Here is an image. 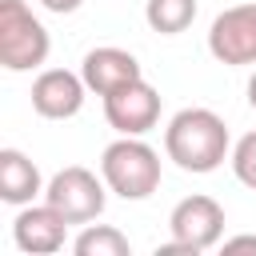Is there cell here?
Listing matches in <instances>:
<instances>
[{
	"instance_id": "6da1fadb",
	"label": "cell",
	"mask_w": 256,
	"mask_h": 256,
	"mask_svg": "<svg viewBox=\"0 0 256 256\" xmlns=\"http://www.w3.org/2000/svg\"><path fill=\"white\" fill-rule=\"evenodd\" d=\"M164 152L180 172L208 176L232 156V136L224 116L212 108H180L164 128Z\"/></svg>"
},
{
	"instance_id": "7a4b0ae2",
	"label": "cell",
	"mask_w": 256,
	"mask_h": 256,
	"mask_svg": "<svg viewBox=\"0 0 256 256\" xmlns=\"http://www.w3.org/2000/svg\"><path fill=\"white\" fill-rule=\"evenodd\" d=\"M100 176L120 200H148L160 188V152L140 136H120L100 152Z\"/></svg>"
},
{
	"instance_id": "3957f363",
	"label": "cell",
	"mask_w": 256,
	"mask_h": 256,
	"mask_svg": "<svg viewBox=\"0 0 256 256\" xmlns=\"http://www.w3.org/2000/svg\"><path fill=\"white\" fill-rule=\"evenodd\" d=\"M52 36L24 0L0 4V64L8 72H32L48 60Z\"/></svg>"
},
{
	"instance_id": "277c9868",
	"label": "cell",
	"mask_w": 256,
	"mask_h": 256,
	"mask_svg": "<svg viewBox=\"0 0 256 256\" xmlns=\"http://www.w3.org/2000/svg\"><path fill=\"white\" fill-rule=\"evenodd\" d=\"M44 200H48L68 224H88V220H96V216L104 212V204H108V184H104V176H96V172H88V168H80V164H68V168H60V172L44 184Z\"/></svg>"
},
{
	"instance_id": "5b68a950",
	"label": "cell",
	"mask_w": 256,
	"mask_h": 256,
	"mask_svg": "<svg viewBox=\"0 0 256 256\" xmlns=\"http://www.w3.org/2000/svg\"><path fill=\"white\" fill-rule=\"evenodd\" d=\"M208 52L228 68L256 64V0L224 8L208 28Z\"/></svg>"
},
{
	"instance_id": "8992f818",
	"label": "cell",
	"mask_w": 256,
	"mask_h": 256,
	"mask_svg": "<svg viewBox=\"0 0 256 256\" xmlns=\"http://www.w3.org/2000/svg\"><path fill=\"white\" fill-rule=\"evenodd\" d=\"M168 232H172V240H180L192 256H196V252H208V248H216V244L224 240V208H220L212 196H204V192L184 196V200L168 212Z\"/></svg>"
},
{
	"instance_id": "52a82bcc",
	"label": "cell",
	"mask_w": 256,
	"mask_h": 256,
	"mask_svg": "<svg viewBox=\"0 0 256 256\" xmlns=\"http://www.w3.org/2000/svg\"><path fill=\"white\" fill-rule=\"evenodd\" d=\"M100 100H104V120L120 136H144L160 124V92L144 76L108 92V96H100Z\"/></svg>"
},
{
	"instance_id": "ba28073f",
	"label": "cell",
	"mask_w": 256,
	"mask_h": 256,
	"mask_svg": "<svg viewBox=\"0 0 256 256\" xmlns=\"http://www.w3.org/2000/svg\"><path fill=\"white\" fill-rule=\"evenodd\" d=\"M84 96H88L84 76L68 68H44L32 80V108L44 120H72L84 108Z\"/></svg>"
},
{
	"instance_id": "9c48e42d",
	"label": "cell",
	"mask_w": 256,
	"mask_h": 256,
	"mask_svg": "<svg viewBox=\"0 0 256 256\" xmlns=\"http://www.w3.org/2000/svg\"><path fill=\"white\" fill-rule=\"evenodd\" d=\"M68 240V220L44 200V204H24L12 220V244L28 256H48L60 252Z\"/></svg>"
},
{
	"instance_id": "30bf717a",
	"label": "cell",
	"mask_w": 256,
	"mask_h": 256,
	"mask_svg": "<svg viewBox=\"0 0 256 256\" xmlns=\"http://www.w3.org/2000/svg\"><path fill=\"white\" fill-rule=\"evenodd\" d=\"M80 76H84L88 92L108 96V92H116V88H124V84H132V80H140L144 72H140V60H136L128 48L100 44V48L84 52V60H80Z\"/></svg>"
},
{
	"instance_id": "8fae6325",
	"label": "cell",
	"mask_w": 256,
	"mask_h": 256,
	"mask_svg": "<svg viewBox=\"0 0 256 256\" xmlns=\"http://www.w3.org/2000/svg\"><path fill=\"white\" fill-rule=\"evenodd\" d=\"M36 196H44V176L36 160L24 156L20 148H0V200L12 208H24V204H36Z\"/></svg>"
},
{
	"instance_id": "7c38bea8",
	"label": "cell",
	"mask_w": 256,
	"mask_h": 256,
	"mask_svg": "<svg viewBox=\"0 0 256 256\" xmlns=\"http://www.w3.org/2000/svg\"><path fill=\"white\" fill-rule=\"evenodd\" d=\"M196 8H200L196 0H148L144 4V20L160 36H180L184 28H192Z\"/></svg>"
},
{
	"instance_id": "4fadbf2b",
	"label": "cell",
	"mask_w": 256,
	"mask_h": 256,
	"mask_svg": "<svg viewBox=\"0 0 256 256\" xmlns=\"http://www.w3.org/2000/svg\"><path fill=\"white\" fill-rule=\"evenodd\" d=\"M72 252L76 256H128L132 244L112 224H84V232L72 240Z\"/></svg>"
},
{
	"instance_id": "5bb4252c",
	"label": "cell",
	"mask_w": 256,
	"mask_h": 256,
	"mask_svg": "<svg viewBox=\"0 0 256 256\" xmlns=\"http://www.w3.org/2000/svg\"><path fill=\"white\" fill-rule=\"evenodd\" d=\"M232 172H236V180L244 184V188H252L256 192V128L252 132H244L236 144H232Z\"/></svg>"
},
{
	"instance_id": "9a60e30c",
	"label": "cell",
	"mask_w": 256,
	"mask_h": 256,
	"mask_svg": "<svg viewBox=\"0 0 256 256\" xmlns=\"http://www.w3.org/2000/svg\"><path fill=\"white\" fill-rule=\"evenodd\" d=\"M224 252H256V236H232L224 240Z\"/></svg>"
},
{
	"instance_id": "2e32d148",
	"label": "cell",
	"mask_w": 256,
	"mask_h": 256,
	"mask_svg": "<svg viewBox=\"0 0 256 256\" xmlns=\"http://www.w3.org/2000/svg\"><path fill=\"white\" fill-rule=\"evenodd\" d=\"M40 4H44L48 12H56V16H68V12H76L84 0H40Z\"/></svg>"
},
{
	"instance_id": "e0dca14e",
	"label": "cell",
	"mask_w": 256,
	"mask_h": 256,
	"mask_svg": "<svg viewBox=\"0 0 256 256\" xmlns=\"http://www.w3.org/2000/svg\"><path fill=\"white\" fill-rule=\"evenodd\" d=\"M248 104H252V108H256V72H252V76H248Z\"/></svg>"
},
{
	"instance_id": "ac0fdd59",
	"label": "cell",
	"mask_w": 256,
	"mask_h": 256,
	"mask_svg": "<svg viewBox=\"0 0 256 256\" xmlns=\"http://www.w3.org/2000/svg\"><path fill=\"white\" fill-rule=\"evenodd\" d=\"M0 4H12V0H0Z\"/></svg>"
}]
</instances>
